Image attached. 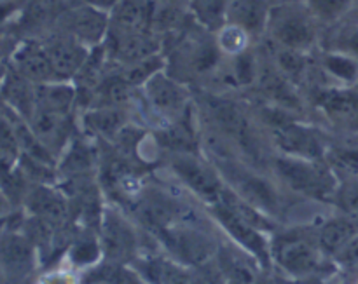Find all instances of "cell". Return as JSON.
Returning a JSON list of instances; mask_svg holds the SVG:
<instances>
[{
    "label": "cell",
    "mask_w": 358,
    "mask_h": 284,
    "mask_svg": "<svg viewBox=\"0 0 358 284\" xmlns=\"http://www.w3.org/2000/svg\"><path fill=\"white\" fill-rule=\"evenodd\" d=\"M210 160L215 164L226 187L236 197L271 220L282 215L283 188L269 171L259 170L240 157H217Z\"/></svg>",
    "instance_id": "1"
},
{
    "label": "cell",
    "mask_w": 358,
    "mask_h": 284,
    "mask_svg": "<svg viewBox=\"0 0 358 284\" xmlns=\"http://www.w3.org/2000/svg\"><path fill=\"white\" fill-rule=\"evenodd\" d=\"M268 171L282 185L283 190H289L294 195H301L310 201L332 204L339 177L327 163V159H299V157L271 152Z\"/></svg>",
    "instance_id": "2"
},
{
    "label": "cell",
    "mask_w": 358,
    "mask_h": 284,
    "mask_svg": "<svg viewBox=\"0 0 358 284\" xmlns=\"http://www.w3.org/2000/svg\"><path fill=\"white\" fill-rule=\"evenodd\" d=\"M273 265L296 279L311 278L327 267L329 257L318 243L317 232L290 229L271 237Z\"/></svg>",
    "instance_id": "3"
},
{
    "label": "cell",
    "mask_w": 358,
    "mask_h": 284,
    "mask_svg": "<svg viewBox=\"0 0 358 284\" xmlns=\"http://www.w3.org/2000/svg\"><path fill=\"white\" fill-rule=\"evenodd\" d=\"M168 170L185 190L206 206L222 201L227 190L215 164L201 152L168 154Z\"/></svg>",
    "instance_id": "4"
},
{
    "label": "cell",
    "mask_w": 358,
    "mask_h": 284,
    "mask_svg": "<svg viewBox=\"0 0 358 284\" xmlns=\"http://www.w3.org/2000/svg\"><path fill=\"white\" fill-rule=\"evenodd\" d=\"M208 213L213 222L220 227V230L229 237L231 243L247 251L250 257H254L262 269H266V271L271 269L273 258L269 232H266L264 229L240 215L226 201L208 206Z\"/></svg>",
    "instance_id": "5"
},
{
    "label": "cell",
    "mask_w": 358,
    "mask_h": 284,
    "mask_svg": "<svg viewBox=\"0 0 358 284\" xmlns=\"http://www.w3.org/2000/svg\"><path fill=\"white\" fill-rule=\"evenodd\" d=\"M266 30L282 49L308 52L317 42V20L303 2L282 3L269 9Z\"/></svg>",
    "instance_id": "6"
},
{
    "label": "cell",
    "mask_w": 358,
    "mask_h": 284,
    "mask_svg": "<svg viewBox=\"0 0 358 284\" xmlns=\"http://www.w3.org/2000/svg\"><path fill=\"white\" fill-rule=\"evenodd\" d=\"M154 234L173 260L185 267H205L219 251L212 236L191 222L173 223Z\"/></svg>",
    "instance_id": "7"
},
{
    "label": "cell",
    "mask_w": 358,
    "mask_h": 284,
    "mask_svg": "<svg viewBox=\"0 0 358 284\" xmlns=\"http://www.w3.org/2000/svg\"><path fill=\"white\" fill-rule=\"evenodd\" d=\"M308 107L336 131L345 135L358 133V87L320 86L311 93Z\"/></svg>",
    "instance_id": "8"
},
{
    "label": "cell",
    "mask_w": 358,
    "mask_h": 284,
    "mask_svg": "<svg viewBox=\"0 0 358 284\" xmlns=\"http://www.w3.org/2000/svg\"><path fill=\"white\" fill-rule=\"evenodd\" d=\"M143 98H145L147 107L150 108L156 117L164 121V126L171 124L175 121H180L182 117L191 112V94L173 77L161 72L154 73L149 80L142 86Z\"/></svg>",
    "instance_id": "9"
},
{
    "label": "cell",
    "mask_w": 358,
    "mask_h": 284,
    "mask_svg": "<svg viewBox=\"0 0 358 284\" xmlns=\"http://www.w3.org/2000/svg\"><path fill=\"white\" fill-rule=\"evenodd\" d=\"M38 251L21 229L6 225L0 229V269L9 284L23 283L37 267Z\"/></svg>",
    "instance_id": "10"
},
{
    "label": "cell",
    "mask_w": 358,
    "mask_h": 284,
    "mask_svg": "<svg viewBox=\"0 0 358 284\" xmlns=\"http://www.w3.org/2000/svg\"><path fill=\"white\" fill-rule=\"evenodd\" d=\"M23 206L28 215L37 216L55 227L65 223L70 215L69 197L51 184H37L28 188Z\"/></svg>",
    "instance_id": "11"
},
{
    "label": "cell",
    "mask_w": 358,
    "mask_h": 284,
    "mask_svg": "<svg viewBox=\"0 0 358 284\" xmlns=\"http://www.w3.org/2000/svg\"><path fill=\"white\" fill-rule=\"evenodd\" d=\"M100 243L103 255L114 262H122L135 255L138 239L133 227L117 211H105L100 222Z\"/></svg>",
    "instance_id": "12"
},
{
    "label": "cell",
    "mask_w": 358,
    "mask_h": 284,
    "mask_svg": "<svg viewBox=\"0 0 358 284\" xmlns=\"http://www.w3.org/2000/svg\"><path fill=\"white\" fill-rule=\"evenodd\" d=\"M124 107L98 105L83 114V129L98 140L115 142L129 126Z\"/></svg>",
    "instance_id": "13"
},
{
    "label": "cell",
    "mask_w": 358,
    "mask_h": 284,
    "mask_svg": "<svg viewBox=\"0 0 358 284\" xmlns=\"http://www.w3.org/2000/svg\"><path fill=\"white\" fill-rule=\"evenodd\" d=\"M14 72L17 75L24 77L27 80L34 84H45V82H58L52 63L49 59L45 45L37 44H24L17 47V51L13 56Z\"/></svg>",
    "instance_id": "14"
},
{
    "label": "cell",
    "mask_w": 358,
    "mask_h": 284,
    "mask_svg": "<svg viewBox=\"0 0 358 284\" xmlns=\"http://www.w3.org/2000/svg\"><path fill=\"white\" fill-rule=\"evenodd\" d=\"M220 276L227 284H257V271L262 269L254 257L231 243L229 246H219Z\"/></svg>",
    "instance_id": "15"
},
{
    "label": "cell",
    "mask_w": 358,
    "mask_h": 284,
    "mask_svg": "<svg viewBox=\"0 0 358 284\" xmlns=\"http://www.w3.org/2000/svg\"><path fill=\"white\" fill-rule=\"evenodd\" d=\"M96 150L87 138L73 136L58 159L56 171L69 178L87 177L96 166Z\"/></svg>",
    "instance_id": "16"
},
{
    "label": "cell",
    "mask_w": 358,
    "mask_h": 284,
    "mask_svg": "<svg viewBox=\"0 0 358 284\" xmlns=\"http://www.w3.org/2000/svg\"><path fill=\"white\" fill-rule=\"evenodd\" d=\"M45 51L58 80H66V82H70V79L83 68L87 58L86 47L79 40H56L45 45Z\"/></svg>",
    "instance_id": "17"
},
{
    "label": "cell",
    "mask_w": 358,
    "mask_h": 284,
    "mask_svg": "<svg viewBox=\"0 0 358 284\" xmlns=\"http://www.w3.org/2000/svg\"><path fill=\"white\" fill-rule=\"evenodd\" d=\"M358 234V220L346 215L329 218L318 227L317 237L322 250L329 258H334Z\"/></svg>",
    "instance_id": "18"
},
{
    "label": "cell",
    "mask_w": 358,
    "mask_h": 284,
    "mask_svg": "<svg viewBox=\"0 0 358 284\" xmlns=\"http://www.w3.org/2000/svg\"><path fill=\"white\" fill-rule=\"evenodd\" d=\"M269 7L266 0H229L226 7L227 23L243 27L250 35L266 30Z\"/></svg>",
    "instance_id": "19"
},
{
    "label": "cell",
    "mask_w": 358,
    "mask_h": 284,
    "mask_svg": "<svg viewBox=\"0 0 358 284\" xmlns=\"http://www.w3.org/2000/svg\"><path fill=\"white\" fill-rule=\"evenodd\" d=\"M325 75L332 79V86L358 87V59L338 51H327L322 58Z\"/></svg>",
    "instance_id": "20"
},
{
    "label": "cell",
    "mask_w": 358,
    "mask_h": 284,
    "mask_svg": "<svg viewBox=\"0 0 358 284\" xmlns=\"http://www.w3.org/2000/svg\"><path fill=\"white\" fill-rule=\"evenodd\" d=\"M107 30V13L86 6L73 16V33L80 44H96Z\"/></svg>",
    "instance_id": "21"
},
{
    "label": "cell",
    "mask_w": 358,
    "mask_h": 284,
    "mask_svg": "<svg viewBox=\"0 0 358 284\" xmlns=\"http://www.w3.org/2000/svg\"><path fill=\"white\" fill-rule=\"evenodd\" d=\"M101 255H103V248H101L100 239L94 234L84 232L70 244L69 251H66V262L77 271L80 269H93L100 262Z\"/></svg>",
    "instance_id": "22"
},
{
    "label": "cell",
    "mask_w": 358,
    "mask_h": 284,
    "mask_svg": "<svg viewBox=\"0 0 358 284\" xmlns=\"http://www.w3.org/2000/svg\"><path fill=\"white\" fill-rule=\"evenodd\" d=\"M250 37L252 35L240 24L224 23L217 31L215 44L219 47V52L234 58V56H240L248 51Z\"/></svg>",
    "instance_id": "23"
},
{
    "label": "cell",
    "mask_w": 358,
    "mask_h": 284,
    "mask_svg": "<svg viewBox=\"0 0 358 284\" xmlns=\"http://www.w3.org/2000/svg\"><path fill=\"white\" fill-rule=\"evenodd\" d=\"M306 6V9L313 14V17L320 23H334L341 20L357 0H301Z\"/></svg>",
    "instance_id": "24"
},
{
    "label": "cell",
    "mask_w": 358,
    "mask_h": 284,
    "mask_svg": "<svg viewBox=\"0 0 358 284\" xmlns=\"http://www.w3.org/2000/svg\"><path fill=\"white\" fill-rule=\"evenodd\" d=\"M332 206H336L341 215L358 220V177L339 178Z\"/></svg>",
    "instance_id": "25"
},
{
    "label": "cell",
    "mask_w": 358,
    "mask_h": 284,
    "mask_svg": "<svg viewBox=\"0 0 358 284\" xmlns=\"http://www.w3.org/2000/svg\"><path fill=\"white\" fill-rule=\"evenodd\" d=\"M276 68H278L290 82L299 86L301 79H304V75H306L308 72L306 56H304V52L278 47V52H276Z\"/></svg>",
    "instance_id": "26"
},
{
    "label": "cell",
    "mask_w": 358,
    "mask_h": 284,
    "mask_svg": "<svg viewBox=\"0 0 358 284\" xmlns=\"http://www.w3.org/2000/svg\"><path fill=\"white\" fill-rule=\"evenodd\" d=\"M115 9V17L126 30L138 31L147 20V6L142 0H121Z\"/></svg>",
    "instance_id": "27"
},
{
    "label": "cell",
    "mask_w": 358,
    "mask_h": 284,
    "mask_svg": "<svg viewBox=\"0 0 358 284\" xmlns=\"http://www.w3.org/2000/svg\"><path fill=\"white\" fill-rule=\"evenodd\" d=\"M0 152L20 159V145L13 114L3 105H0Z\"/></svg>",
    "instance_id": "28"
},
{
    "label": "cell",
    "mask_w": 358,
    "mask_h": 284,
    "mask_svg": "<svg viewBox=\"0 0 358 284\" xmlns=\"http://www.w3.org/2000/svg\"><path fill=\"white\" fill-rule=\"evenodd\" d=\"M233 63V79L236 86L247 87L252 86V84L257 80L259 68L257 63H255L254 54H252L250 51L243 52V54L240 56H234Z\"/></svg>",
    "instance_id": "29"
},
{
    "label": "cell",
    "mask_w": 358,
    "mask_h": 284,
    "mask_svg": "<svg viewBox=\"0 0 358 284\" xmlns=\"http://www.w3.org/2000/svg\"><path fill=\"white\" fill-rule=\"evenodd\" d=\"M329 51H338L358 59V24L350 23L332 35L329 40Z\"/></svg>",
    "instance_id": "30"
},
{
    "label": "cell",
    "mask_w": 358,
    "mask_h": 284,
    "mask_svg": "<svg viewBox=\"0 0 358 284\" xmlns=\"http://www.w3.org/2000/svg\"><path fill=\"white\" fill-rule=\"evenodd\" d=\"M194 7L206 24H219V28L224 24L227 7L224 0H194Z\"/></svg>",
    "instance_id": "31"
},
{
    "label": "cell",
    "mask_w": 358,
    "mask_h": 284,
    "mask_svg": "<svg viewBox=\"0 0 358 284\" xmlns=\"http://www.w3.org/2000/svg\"><path fill=\"white\" fill-rule=\"evenodd\" d=\"M37 284H83L77 269L66 262V267H56L38 278Z\"/></svg>",
    "instance_id": "32"
},
{
    "label": "cell",
    "mask_w": 358,
    "mask_h": 284,
    "mask_svg": "<svg viewBox=\"0 0 358 284\" xmlns=\"http://www.w3.org/2000/svg\"><path fill=\"white\" fill-rule=\"evenodd\" d=\"M332 262L346 269L358 267V234L345 248H343L341 251H339L338 255H336L334 258H332Z\"/></svg>",
    "instance_id": "33"
},
{
    "label": "cell",
    "mask_w": 358,
    "mask_h": 284,
    "mask_svg": "<svg viewBox=\"0 0 358 284\" xmlns=\"http://www.w3.org/2000/svg\"><path fill=\"white\" fill-rule=\"evenodd\" d=\"M23 3L24 0H0V24L6 23L13 14H16Z\"/></svg>",
    "instance_id": "34"
},
{
    "label": "cell",
    "mask_w": 358,
    "mask_h": 284,
    "mask_svg": "<svg viewBox=\"0 0 358 284\" xmlns=\"http://www.w3.org/2000/svg\"><path fill=\"white\" fill-rule=\"evenodd\" d=\"M119 2H121V0H86L87 6L94 7V9L98 10H103V13L115 9Z\"/></svg>",
    "instance_id": "35"
},
{
    "label": "cell",
    "mask_w": 358,
    "mask_h": 284,
    "mask_svg": "<svg viewBox=\"0 0 358 284\" xmlns=\"http://www.w3.org/2000/svg\"><path fill=\"white\" fill-rule=\"evenodd\" d=\"M13 211V202L7 199V195L0 190V218H7Z\"/></svg>",
    "instance_id": "36"
},
{
    "label": "cell",
    "mask_w": 358,
    "mask_h": 284,
    "mask_svg": "<svg viewBox=\"0 0 358 284\" xmlns=\"http://www.w3.org/2000/svg\"><path fill=\"white\" fill-rule=\"evenodd\" d=\"M346 17H350V23H357L358 24V0L353 3V7L350 9V13L346 14Z\"/></svg>",
    "instance_id": "37"
},
{
    "label": "cell",
    "mask_w": 358,
    "mask_h": 284,
    "mask_svg": "<svg viewBox=\"0 0 358 284\" xmlns=\"http://www.w3.org/2000/svg\"><path fill=\"white\" fill-rule=\"evenodd\" d=\"M0 284H9V281H7V278H6V274H3L2 269H0Z\"/></svg>",
    "instance_id": "38"
},
{
    "label": "cell",
    "mask_w": 358,
    "mask_h": 284,
    "mask_svg": "<svg viewBox=\"0 0 358 284\" xmlns=\"http://www.w3.org/2000/svg\"><path fill=\"white\" fill-rule=\"evenodd\" d=\"M355 284H358V281H357V283H355Z\"/></svg>",
    "instance_id": "39"
}]
</instances>
